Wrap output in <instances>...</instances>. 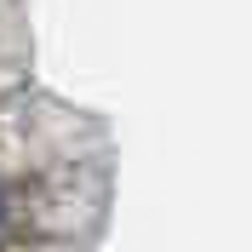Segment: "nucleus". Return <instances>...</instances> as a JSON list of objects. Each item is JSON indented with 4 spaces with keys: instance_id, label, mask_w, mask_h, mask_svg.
I'll use <instances>...</instances> for the list:
<instances>
[{
    "instance_id": "f257e3e1",
    "label": "nucleus",
    "mask_w": 252,
    "mask_h": 252,
    "mask_svg": "<svg viewBox=\"0 0 252 252\" xmlns=\"http://www.w3.org/2000/svg\"><path fill=\"white\" fill-rule=\"evenodd\" d=\"M12 223H17V189L0 178V241L12 235Z\"/></svg>"
}]
</instances>
